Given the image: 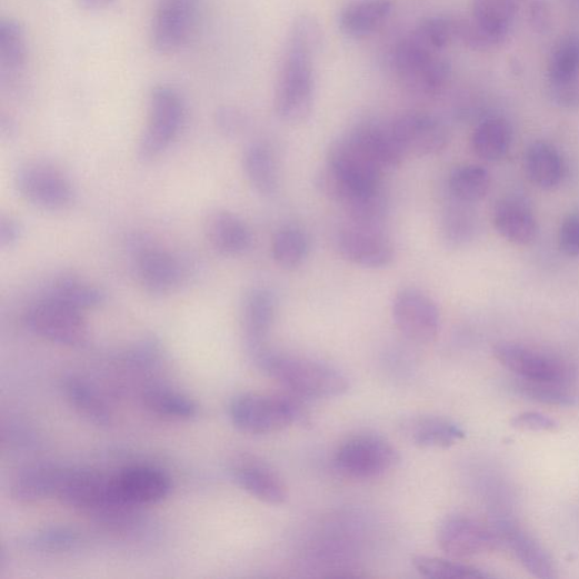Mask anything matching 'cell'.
Segmentation results:
<instances>
[{
  "instance_id": "6da1fadb",
  "label": "cell",
  "mask_w": 579,
  "mask_h": 579,
  "mask_svg": "<svg viewBox=\"0 0 579 579\" xmlns=\"http://www.w3.org/2000/svg\"><path fill=\"white\" fill-rule=\"evenodd\" d=\"M252 358L264 372L302 398H339L350 388L347 376L327 363L279 355L267 349L254 353Z\"/></svg>"
},
{
  "instance_id": "7a4b0ae2",
  "label": "cell",
  "mask_w": 579,
  "mask_h": 579,
  "mask_svg": "<svg viewBox=\"0 0 579 579\" xmlns=\"http://www.w3.org/2000/svg\"><path fill=\"white\" fill-rule=\"evenodd\" d=\"M313 58L286 49L274 91V109L289 123L306 121L315 99Z\"/></svg>"
},
{
  "instance_id": "3957f363",
  "label": "cell",
  "mask_w": 579,
  "mask_h": 579,
  "mask_svg": "<svg viewBox=\"0 0 579 579\" xmlns=\"http://www.w3.org/2000/svg\"><path fill=\"white\" fill-rule=\"evenodd\" d=\"M184 119L180 94L169 86H158L150 94L149 118L138 148L142 162L160 158L177 139Z\"/></svg>"
},
{
  "instance_id": "277c9868",
  "label": "cell",
  "mask_w": 579,
  "mask_h": 579,
  "mask_svg": "<svg viewBox=\"0 0 579 579\" xmlns=\"http://www.w3.org/2000/svg\"><path fill=\"white\" fill-rule=\"evenodd\" d=\"M395 69L409 91L423 97L439 93L450 76L449 62L440 52L426 48L411 36L397 47Z\"/></svg>"
},
{
  "instance_id": "5b68a950",
  "label": "cell",
  "mask_w": 579,
  "mask_h": 579,
  "mask_svg": "<svg viewBox=\"0 0 579 579\" xmlns=\"http://www.w3.org/2000/svg\"><path fill=\"white\" fill-rule=\"evenodd\" d=\"M83 311L67 303L43 297L31 305L24 313L26 328L36 337L48 342L80 347L89 337Z\"/></svg>"
},
{
  "instance_id": "8992f818",
  "label": "cell",
  "mask_w": 579,
  "mask_h": 579,
  "mask_svg": "<svg viewBox=\"0 0 579 579\" xmlns=\"http://www.w3.org/2000/svg\"><path fill=\"white\" fill-rule=\"evenodd\" d=\"M400 462L397 448L378 435H358L347 439L337 450L338 471L355 480L375 479L395 469Z\"/></svg>"
},
{
  "instance_id": "52a82bcc",
  "label": "cell",
  "mask_w": 579,
  "mask_h": 579,
  "mask_svg": "<svg viewBox=\"0 0 579 579\" xmlns=\"http://www.w3.org/2000/svg\"><path fill=\"white\" fill-rule=\"evenodd\" d=\"M233 426L249 435H270L289 428L298 418L296 406L276 396L246 393L229 408Z\"/></svg>"
},
{
  "instance_id": "ba28073f",
  "label": "cell",
  "mask_w": 579,
  "mask_h": 579,
  "mask_svg": "<svg viewBox=\"0 0 579 579\" xmlns=\"http://www.w3.org/2000/svg\"><path fill=\"white\" fill-rule=\"evenodd\" d=\"M19 194L31 206L60 211L69 208L76 198L71 180L60 170L44 162H28L16 174Z\"/></svg>"
},
{
  "instance_id": "9c48e42d",
  "label": "cell",
  "mask_w": 579,
  "mask_h": 579,
  "mask_svg": "<svg viewBox=\"0 0 579 579\" xmlns=\"http://www.w3.org/2000/svg\"><path fill=\"white\" fill-rule=\"evenodd\" d=\"M517 6L513 0H475L472 18L459 21V40L476 50L500 44L509 34Z\"/></svg>"
},
{
  "instance_id": "30bf717a",
  "label": "cell",
  "mask_w": 579,
  "mask_h": 579,
  "mask_svg": "<svg viewBox=\"0 0 579 579\" xmlns=\"http://www.w3.org/2000/svg\"><path fill=\"white\" fill-rule=\"evenodd\" d=\"M392 313L397 328L409 341L429 345L437 338L440 313L436 302L421 290H400L393 300Z\"/></svg>"
},
{
  "instance_id": "8fae6325",
  "label": "cell",
  "mask_w": 579,
  "mask_h": 579,
  "mask_svg": "<svg viewBox=\"0 0 579 579\" xmlns=\"http://www.w3.org/2000/svg\"><path fill=\"white\" fill-rule=\"evenodd\" d=\"M501 366L519 378L570 383L573 368L562 360L519 343L502 342L493 348Z\"/></svg>"
},
{
  "instance_id": "7c38bea8",
  "label": "cell",
  "mask_w": 579,
  "mask_h": 579,
  "mask_svg": "<svg viewBox=\"0 0 579 579\" xmlns=\"http://www.w3.org/2000/svg\"><path fill=\"white\" fill-rule=\"evenodd\" d=\"M198 0H160L151 26V43L159 53L179 50L194 28Z\"/></svg>"
},
{
  "instance_id": "4fadbf2b",
  "label": "cell",
  "mask_w": 579,
  "mask_h": 579,
  "mask_svg": "<svg viewBox=\"0 0 579 579\" xmlns=\"http://www.w3.org/2000/svg\"><path fill=\"white\" fill-rule=\"evenodd\" d=\"M439 548L449 557L469 558L491 552L501 545L496 531L467 517L446 519L438 529Z\"/></svg>"
},
{
  "instance_id": "5bb4252c",
  "label": "cell",
  "mask_w": 579,
  "mask_h": 579,
  "mask_svg": "<svg viewBox=\"0 0 579 579\" xmlns=\"http://www.w3.org/2000/svg\"><path fill=\"white\" fill-rule=\"evenodd\" d=\"M390 126L407 156H436L448 144V132L445 126L435 117L423 112L405 113Z\"/></svg>"
},
{
  "instance_id": "9a60e30c",
  "label": "cell",
  "mask_w": 579,
  "mask_h": 579,
  "mask_svg": "<svg viewBox=\"0 0 579 579\" xmlns=\"http://www.w3.org/2000/svg\"><path fill=\"white\" fill-rule=\"evenodd\" d=\"M337 243L345 260L365 269H383L395 261L392 242L373 228L357 224L345 228Z\"/></svg>"
},
{
  "instance_id": "2e32d148",
  "label": "cell",
  "mask_w": 579,
  "mask_h": 579,
  "mask_svg": "<svg viewBox=\"0 0 579 579\" xmlns=\"http://www.w3.org/2000/svg\"><path fill=\"white\" fill-rule=\"evenodd\" d=\"M111 482L118 498L137 508L163 501L172 489L164 472L147 466L124 468L111 477Z\"/></svg>"
},
{
  "instance_id": "e0dca14e",
  "label": "cell",
  "mask_w": 579,
  "mask_h": 579,
  "mask_svg": "<svg viewBox=\"0 0 579 579\" xmlns=\"http://www.w3.org/2000/svg\"><path fill=\"white\" fill-rule=\"evenodd\" d=\"M548 77L553 100L561 107L579 103V33L561 38L552 49Z\"/></svg>"
},
{
  "instance_id": "ac0fdd59",
  "label": "cell",
  "mask_w": 579,
  "mask_h": 579,
  "mask_svg": "<svg viewBox=\"0 0 579 579\" xmlns=\"http://www.w3.org/2000/svg\"><path fill=\"white\" fill-rule=\"evenodd\" d=\"M492 528L500 542L509 548L531 575L541 579L558 577L552 557L531 535L507 520L496 521Z\"/></svg>"
},
{
  "instance_id": "d6986e66",
  "label": "cell",
  "mask_w": 579,
  "mask_h": 579,
  "mask_svg": "<svg viewBox=\"0 0 579 579\" xmlns=\"http://www.w3.org/2000/svg\"><path fill=\"white\" fill-rule=\"evenodd\" d=\"M274 317L276 298L271 291L260 288L247 295L242 310V329L251 356L266 349Z\"/></svg>"
},
{
  "instance_id": "ffe728a7",
  "label": "cell",
  "mask_w": 579,
  "mask_h": 579,
  "mask_svg": "<svg viewBox=\"0 0 579 579\" xmlns=\"http://www.w3.org/2000/svg\"><path fill=\"white\" fill-rule=\"evenodd\" d=\"M493 226L505 240L519 246L532 243L539 233L532 209L520 198H505L497 202Z\"/></svg>"
},
{
  "instance_id": "44dd1931",
  "label": "cell",
  "mask_w": 579,
  "mask_h": 579,
  "mask_svg": "<svg viewBox=\"0 0 579 579\" xmlns=\"http://www.w3.org/2000/svg\"><path fill=\"white\" fill-rule=\"evenodd\" d=\"M137 273L144 289L154 295L172 291L181 280V267L174 257L160 248H144L138 254Z\"/></svg>"
},
{
  "instance_id": "7402d4cb",
  "label": "cell",
  "mask_w": 579,
  "mask_h": 579,
  "mask_svg": "<svg viewBox=\"0 0 579 579\" xmlns=\"http://www.w3.org/2000/svg\"><path fill=\"white\" fill-rule=\"evenodd\" d=\"M349 137L381 172L399 168L407 157L393 136L391 126L363 124Z\"/></svg>"
},
{
  "instance_id": "603a6c76",
  "label": "cell",
  "mask_w": 579,
  "mask_h": 579,
  "mask_svg": "<svg viewBox=\"0 0 579 579\" xmlns=\"http://www.w3.org/2000/svg\"><path fill=\"white\" fill-rule=\"evenodd\" d=\"M29 56L27 33L16 19L0 21V82H16L26 71Z\"/></svg>"
},
{
  "instance_id": "cb8c5ba5",
  "label": "cell",
  "mask_w": 579,
  "mask_h": 579,
  "mask_svg": "<svg viewBox=\"0 0 579 579\" xmlns=\"http://www.w3.org/2000/svg\"><path fill=\"white\" fill-rule=\"evenodd\" d=\"M393 9V0H356L341 12L339 28L350 38L368 37L389 20Z\"/></svg>"
},
{
  "instance_id": "d4e9b609",
  "label": "cell",
  "mask_w": 579,
  "mask_h": 579,
  "mask_svg": "<svg viewBox=\"0 0 579 579\" xmlns=\"http://www.w3.org/2000/svg\"><path fill=\"white\" fill-rule=\"evenodd\" d=\"M206 232L211 246L226 256L241 254L250 248L251 233L247 224L236 214L217 211L207 220Z\"/></svg>"
},
{
  "instance_id": "484cf974",
  "label": "cell",
  "mask_w": 579,
  "mask_h": 579,
  "mask_svg": "<svg viewBox=\"0 0 579 579\" xmlns=\"http://www.w3.org/2000/svg\"><path fill=\"white\" fill-rule=\"evenodd\" d=\"M233 479L250 496L270 505L287 501L288 490L282 479L262 465L242 463L234 468Z\"/></svg>"
},
{
  "instance_id": "4316f807",
  "label": "cell",
  "mask_w": 579,
  "mask_h": 579,
  "mask_svg": "<svg viewBox=\"0 0 579 579\" xmlns=\"http://www.w3.org/2000/svg\"><path fill=\"white\" fill-rule=\"evenodd\" d=\"M62 391L74 410L90 423L107 427L111 423V411L93 385L80 376L63 379Z\"/></svg>"
},
{
  "instance_id": "83f0119b",
  "label": "cell",
  "mask_w": 579,
  "mask_h": 579,
  "mask_svg": "<svg viewBox=\"0 0 579 579\" xmlns=\"http://www.w3.org/2000/svg\"><path fill=\"white\" fill-rule=\"evenodd\" d=\"M411 441L420 448H449L466 437L457 422L442 417H419L405 426Z\"/></svg>"
},
{
  "instance_id": "f1b7e54d",
  "label": "cell",
  "mask_w": 579,
  "mask_h": 579,
  "mask_svg": "<svg viewBox=\"0 0 579 579\" xmlns=\"http://www.w3.org/2000/svg\"><path fill=\"white\" fill-rule=\"evenodd\" d=\"M242 167L249 183L261 196L272 197L279 186L278 168L272 150L263 143H252L243 152Z\"/></svg>"
},
{
  "instance_id": "f546056e",
  "label": "cell",
  "mask_w": 579,
  "mask_h": 579,
  "mask_svg": "<svg viewBox=\"0 0 579 579\" xmlns=\"http://www.w3.org/2000/svg\"><path fill=\"white\" fill-rule=\"evenodd\" d=\"M512 143V128L500 117L483 120L476 128L471 146L475 154L487 162H497L506 157Z\"/></svg>"
},
{
  "instance_id": "4dcf8cb0",
  "label": "cell",
  "mask_w": 579,
  "mask_h": 579,
  "mask_svg": "<svg viewBox=\"0 0 579 579\" xmlns=\"http://www.w3.org/2000/svg\"><path fill=\"white\" fill-rule=\"evenodd\" d=\"M526 169L530 180L545 190L558 187L565 174L560 153L546 142H536L528 149Z\"/></svg>"
},
{
  "instance_id": "1f68e13d",
  "label": "cell",
  "mask_w": 579,
  "mask_h": 579,
  "mask_svg": "<svg viewBox=\"0 0 579 579\" xmlns=\"http://www.w3.org/2000/svg\"><path fill=\"white\" fill-rule=\"evenodd\" d=\"M44 297L67 303L81 311L99 307L106 300V295L99 287L72 274L56 278Z\"/></svg>"
},
{
  "instance_id": "d6a6232c",
  "label": "cell",
  "mask_w": 579,
  "mask_h": 579,
  "mask_svg": "<svg viewBox=\"0 0 579 579\" xmlns=\"http://www.w3.org/2000/svg\"><path fill=\"white\" fill-rule=\"evenodd\" d=\"M353 224L378 228L388 218L390 204L381 184L358 190L342 204Z\"/></svg>"
},
{
  "instance_id": "836d02e7",
  "label": "cell",
  "mask_w": 579,
  "mask_h": 579,
  "mask_svg": "<svg viewBox=\"0 0 579 579\" xmlns=\"http://www.w3.org/2000/svg\"><path fill=\"white\" fill-rule=\"evenodd\" d=\"M60 469L37 466L21 472L12 486L13 498L23 505L54 498Z\"/></svg>"
},
{
  "instance_id": "e575fe53",
  "label": "cell",
  "mask_w": 579,
  "mask_h": 579,
  "mask_svg": "<svg viewBox=\"0 0 579 579\" xmlns=\"http://www.w3.org/2000/svg\"><path fill=\"white\" fill-rule=\"evenodd\" d=\"M146 408L156 416L178 421H189L199 416L196 401L170 389L153 386L143 395Z\"/></svg>"
},
{
  "instance_id": "d590c367",
  "label": "cell",
  "mask_w": 579,
  "mask_h": 579,
  "mask_svg": "<svg viewBox=\"0 0 579 579\" xmlns=\"http://www.w3.org/2000/svg\"><path fill=\"white\" fill-rule=\"evenodd\" d=\"M84 538L78 531L70 528H47L27 537L23 548L38 555H67L81 550Z\"/></svg>"
},
{
  "instance_id": "8d00e7d4",
  "label": "cell",
  "mask_w": 579,
  "mask_h": 579,
  "mask_svg": "<svg viewBox=\"0 0 579 579\" xmlns=\"http://www.w3.org/2000/svg\"><path fill=\"white\" fill-rule=\"evenodd\" d=\"M449 190L458 202L475 204L482 201L490 189L489 171L479 164L457 168L449 177Z\"/></svg>"
},
{
  "instance_id": "74e56055",
  "label": "cell",
  "mask_w": 579,
  "mask_h": 579,
  "mask_svg": "<svg viewBox=\"0 0 579 579\" xmlns=\"http://www.w3.org/2000/svg\"><path fill=\"white\" fill-rule=\"evenodd\" d=\"M272 253L274 261L282 269H298L309 253L307 233L297 226H284L273 237Z\"/></svg>"
},
{
  "instance_id": "f35d334b",
  "label": "cell",
  "mask_w": 579,
  "mask_h": 579,
  "mask_svg": "<svg viewBox=\"0 0 579 579\" xmlns=\"http://www.w3.org/2000/svg\"><path fill=\"white\" fill-rule=\"evenodd\" d=\"M513 390L523 398L548 406L572 407L578 402L569 383L519 378L513 383Z\"/></svg>"
},
{
  "instance_id": "ab89813d",
  "label": "cell",
  "mask_w": 579,
  "mask_h": 579,
  "mask_svg": "<svg viewBox=\"0 0 579 579\" xmlns=\"http://www.w3.org/2000/svg\"><path fill=\"white\" fill-rule=\"evenodd\" d=\"M418 572L435 579H486L491 575L475 566L436 557L418 556L413 559Z\"/></svg>"
},
{
  "instance_id": "60d3db41",
  "label": "cell",
  "mask_w": 579,
  "mask_h": 579,
  "mask_svg": "<svg viewBox=\"0 0 579 579\" xmlns=\"http://www.w3.org/2000/svg\"><path fill=\"white\" fill-rule=\"evenodd\" d=\"M411 37L426 48L441 52L459 40V21L446 18H429L421 21Z\"/></svg>"
},
{
  "instance_id": "b9f144b4",
  "label": "cell",
  "mask_w": 579,
  "mask_h": 579,
  "mask_svg": "<svg viewBox=\"0 0 579 579\" xmlns=\"http://www.w3.org/2000/svg\"><path fill=\"white\" fill-rule=\"evenodd\" d=\"M321 43H323V32L316 20L307 16L293 20L288 34L287 49L316 57Z\"/></svg>"
},
{
  "instance_id": "7bdbcfd3",
  "label": "cell",
  "mask_w": 579,
  "mask_h": 579,
  "mask_svg": "<svg viewBox=\"0 0 579 579\" xmlns=\"http://www.w3.org/2000/svg\"><path fill=\"white\" fill-rule=\"evenodd\" d=\"M463 207L449 208L442 219V233L446 241L460 244L470 239L473 219Z\"/></svg>"
},
{
  "instance_id": "ee69618b",
  "label": "cell",
  "mask_w": 579,
  "mask_h": 579,
  "mask_svg": "<svg viewBox=\"0 0 579 579\" xmlns=\"http://www.w3.org/2000/svg\"><path fill=\"white\" fill-rule=\"evenodd\" d=\"M559 249L568 257H579V212L569 213L558 232Z\"/></svg>"
},
{
  "instance_id": "f6af8a7d",
  "label": "cell",
  "mask_w": 579,
  "mask_h": 579,
  "mask_svg": "<svg viewBox=\"0 0 579 579\" xmlns=\"http://www.w3.org/2000/svg\"><path fill=\"white\" fill-rule=\"evenodd\" d=\"M510 426L513 429L532 432H555L560 427L557 420L540 412H523L515 416Z\"/></svg>"
},
{
  "instance_id": "bcb514c9",
  "label": "cell",
  "mask_w": 579,
  "mask_h": 579,
  "mask_svg": "<svg viewBox=\"0 0 579 579\" xmlns=\"http://www.w3.org/2000/svg\"><path fill=\"white\" fill-rule=\"evenodd\" d=\"M217 124L221 133L233 137L242 131L244 118L238 110L226 107L217 112Z\"/></svg>"
},
{
  "instance_id": "7dc6e473",
  "label": "cell",
  "mask_w": 579,
  "mask_h": 579,
  "mask_svg": "<svg viewBox=\"0 0 579 579\" xmlns=\"http://www.w3.org/2000/svg\"><path fill=\"white\" fill-rule=\"evenodd\" d=\"M23 226L12 217L0 219V246L3 248L12 247L22 238Z\"/></svg>"
},
{
  "instance_id": "c3c4849f",
  "label": "cell",
  "mask_w": 579,
  "mask_h": 579,
  "mask_svg": "<svg viewBox=\"0 0 579 579\" xmlns=\"http://www.w3.org/2000/svg\"><path fill=\"white\" fill-rule=\"evenodd\" d=\"M114 0H80L81 6L88 11H102L109 8Z\"/></svg>"
},
{
  "instance_id": "681fc988",
  "label": "cell",
  "mask_w": 579,
  "mask_h": 579,
  "mask_svg": "<svg viewBox=\"0 0 579 579\" xmlns=\"http://www.w3.org/2000/svg\"><path fill=\"white\" fill-rule=\"evenodd\" d=\"M573 2H576L577 4H579V0H573Z\"/></svg>"
}]
</instances>
